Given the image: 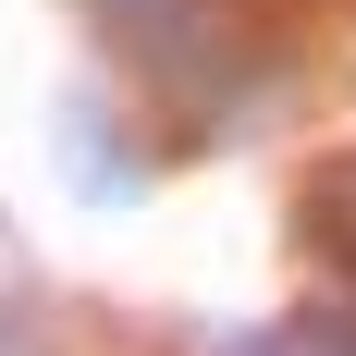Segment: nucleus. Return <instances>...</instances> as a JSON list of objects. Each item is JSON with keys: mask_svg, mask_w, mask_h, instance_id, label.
<instances>
[{"mask_svg": "<svg viewBox=\"0 0 356 356\" xmlns=\"http://www.w3.org/2000/svg\"><path fill=\"white\" fill-rule=\"evenodd\" d=\"M111 25V49L160 86V99H246L258 86V49L221 25L209 0H86Z\"/></svg>", "mask_w": 356, "mask_h": 356, "instance_id": "obj_1", "label": "nucleus"}, {"mask_svg": "<svg viewBox=\"0 0 356 356\" xmlns=\"http://www.w3.org/2000/svg\"><path fill=\"white\" fill-rule=\"evenodd\" d=\"M49 147H62V172L86 184L99 209H136V197H147V160L123 147V123H111V99H62V136H49Z\"/></svg>", "mask_w": 356, "mask_h": 356, "instance_id": "obj_2", "label": "nucleus"}]
</instances>
